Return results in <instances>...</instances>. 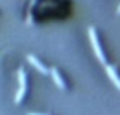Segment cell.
<instances>
[{"instance_id":"3","label":"cell","mask_w":120,"mask_h":115,"mask_svg":"<svg viewBox=\"0 0 120 115\" xmlns=\"http://www.w3.org/2000/svg\"><path fill=\"white\" fill-rule=\"evenodd\" d=\"M104 67H105V72H107L109 79H110V81L113 82V85L120 90V76L117 74L115 67H113V66H110V64H104Z\"/></svg>"},{"instance_id":"4","label":"cell","mask_w":120,"mask_h":115,"mask_svg":"<svg viewBox=\"0 0 120 115\" xmlns=\"http://www.w3.org/2000/svg\"><path fill=\"white\" fill-rule=\"evenodd\" d=\"M26 59H28V63H30L36 71H40L41 74H49V69H48V67H45V66H43V63H41V61H38L33 54H28V56H26Z\"/></svg>"},{"instance_id":"2","label":"cell","mask_w":120,"mask_h":115,"mask_svg":"<svg viewBox=\"0 0 120 115\" xmlns=\"http://www.w3.org/2000/svg\"><path fill=\"white\" fill-rule=\"evenodd\" d=\"M25 92H26V74L23 69H18V90H17V95H15V102L20 104L22 99L25 97Z\"/></svg>"},{"instance_id":"6","label":"cell","mask_w":120,"mask_h":115,"mask_svg":"<svg viewBox=\"0 0 120 115\" xmlns=\"http://www.w3.org/2000/svg\"><path fill=\"white\" fill-rule=\"evenodd\" d=\"M28 115H46V113H35L33 112V113H28Z\"/></svg>"},{"instance_id":"7","label":"cell","mask_w":120,"mask_h":115,"mask_svg":"<svg viewBox=\"0 0 120 115\" xmlns=\"http://www.w3.org/2000/svg\"><path fill=\"white\" fill-rule=\"evenodd\" d=\"M117 13H120V5H118V8H117Z\"/></svg>"},{"instance_id":"1","label":"cell","mask_w":120,"mask_h":115,"mask_svg":"<svg viewBox=\"0 0 120 115\" xmlns=\"http://www.w3.org/2000/svg\"><path fill=\"white\" fill-rule=\"evenodd\" d=\"M87 33H89V41H90V46H92V49H94L97 59H99L102 64H105V54H104V51H102V48H100V45H99V38H97L95 28H94V26H89V28H87Z\"/></svg>"},{"instance_id":"5","label":"cell","mask_w":120,"mask_h":115,"mask_svg":"<svg viewBox=\"0 0 120 115\" xmlns=\"http://www.w3.org/2000/svg\"><path fill=\"white\" fill-rule=\"evenodd\" d=\"M49 74H51V77H53L54 84H56L59 89H66V84H64V81H63V77L59 76V72H58V69H56V67H51V69H49Z\"/></svg>"}]
</instances>
